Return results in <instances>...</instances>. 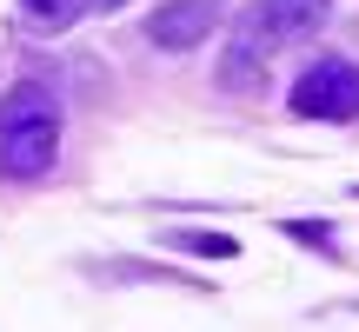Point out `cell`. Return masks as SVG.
<instances>
[{"mask_svg":"<svg viewBox=\"0 0 359 332\" xmlns=\"http://www.w3.org/2000/svg\"><path fill=\"white\" fill-rule=\"evenodd\" d=\"M326 13H333V0H253V7L233 20V40H226V60H219V87H240L253 93L259 74H266L273 53L299 47L306 34H320Z\"/></svg>","mask_w":359,"mask_h":332,"instance_id":"cell-1","label":"cell"},{"mask_svg":"<svg viewBox=\"0 0 359 332\" xmlns=\"http://www.w3.org/2000/svg\"><path fill=\"white\" fill-rule=\"evenodd\" d=\"M60 100H53V87H40V80H20V87L0 93V179H40L53 173V160H60Z\"/></svg>","mask_w":359,"mask_h":332,"instance_id":"cell-2","label":"cell"},{"mask_svg":"<svg viewBox=\"0 0 359 332\" xmlns=\"http://www.w3.org/2000/svg\"><path fill=\"white\" fill-rule=\"evenodd\" d=\"M299 120H359V67L353 60H313L286 93Z\"/></svg>","mask_w":359,"mask_h":332,"instance_id":"cell-3","label":"cell"},{"mask_svg":"<svg viewBox=\"0 0 359 332\" xmlns=\"http://www.w3.org/2000/svg\"><path fill=\"white\" fill-rule=\"evenodd\" d=\"M219 20H226V0H167V7H154V20H147V40L167 47V53H187V47H200Z\"/></svg>","mask_w":359,"mask_h":332,"instance_id":"cell-4","label":"cell"},{"mask_svg":"<svg viewBox=\"0 0 359 332\" xmlns=\"http://www.w3.org/2000/svg\"><path fill=\"white\" fill-rule=\"evenodd\" d=\"M114 7H127V0H20V20L40 27V34H60V27L93 20V13H114Z\"/></svg>","mask_w":359,"mask_h":332,"instance_id":"cell-5","label":"cell"},{"mask_svg":"<svg viewBox=\"0 0 359 332\" xmlns=\"http://www.w3.org/2000/svg\"><path fill=\"white\" fill-rule=\"evenodd\" d=\"M180 246H193V253H233V240H213V233H173Z\"/></svg>","mask_w":359,"mask_h":332,"instance_id":"cell-6","label":"cell"},{"mask_svg":"<svg viewBox=\"0 0 359 332\" xmlns=\"http://www.w3.org/2000/svg\"><path fill=\"white\" fill-rule=\"evenodd\" d=\"M293 233V240H306V246H326V226H306V219H299V226H286Z\"/></svg>","mask_w":359,"mask_h":332,"instance_id":"cell-7","label":"cell"}]
</instances>
